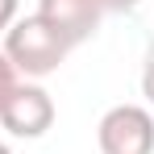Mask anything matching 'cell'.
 I'll list each match as a JSON object with an SVG mask.
<instances>
[{"instance_id": "3957f363", "label": "cell", "mask_w": 154, "mask_h": 154, "mask_svg": "<svg viewBox=\"0 0 154 154\" xmlns=\"http://www.w3.org/2000/svg\"><path fill=\"white\" fill-rule=\"evenodd\" d=\"M0 125L8 129L13 137H42V133L54 125V100H50V92L38 88V83H21V88L8 96V104H4Z\"/></svg>"}, {"instance_id": "8992f818", "label": "cell", "mask_w": 154, "mask_h": 154, "mask_svg": "<svg viewBox=\"0 0 154 154\" xmlns=\"http://www.w3.org/2000/svg\"><path fill=\"white\" fill-rule=\"evenodd\" d=\"M17 4H21V0H0V33L17 21Z\"/></svg>"}, {"instance_id": "ba28073f", "label": "cell", "mask_w": 154, "mask_h": 154, "mask_svg": "<svg viewBox=\"0 0 154 154\" xmlns=\"http://www.w3.org/2000/svg\"><path fill=\"white\" fill-rule=\"evenodd\" d=\"M142 0H100V8L104 13H129V8H137Z\"/></svg>"}, {"instance_id": "9c48e42d", "label": "cell", "mask_w": 154, "mask_h": 154, "mask_svg": "<svg viewBox=\"0 0 154 154\" xmlns=\"http://www.w3.org/2000/svg\"><path fill=\"white\" fill-rule=\"evenodd\" d=\"M0 154H13V150H8V146H4V142H0Z\"/></svg>"}, {"instance_id": "52a82bcc", "label": "cell", "mask_w": 154, "mask_h": 154, "mask_svg": "<svg viewBox=\"0 0 154 154\" xmlns=\"http://www.w3.org/2000/svg\"><path fill=\"white\" fill-rule=\"evenodd\" d=\"M142 96L154 104V58L146 63V71H142Z\"/></svg>"}, {"instance_id": "6da1fadb", "label": "cell", "mask_w": 154, "mask_h": 154, "mask_svg": "<svg viewBox=\"0 0 154 154\" xmlns=\"http://www.w3.org/2000/svg\"><path fill=\"white\" fill-rule=\"evenodd\" d=\"M71 54V42L46 21V17H17L4 29V58L17 67V75L25 79H46L63 67V58Z\"/></svg>"}, {"instance_id": "5b68a950", "label": "cell", "mask_w": 154, "mask_h": 154, "mask_svg": "<svg viewBox=\"0 0 154 154\" xmlns=\"http://www.w3.org/2000/svg\"><path fill=\"white\" fill-rule=\"evenodd\" d=\"M21 88V75H17V67L4 58V50H0V112H4V104H8V96Z\"/></svg>"}, {"instance_id": "277c9868", "label": "cell", "mask_w": 154, "mask_h": 154, "mask_svg": "<svg viewBox=\"0 0 154 154\" xmlns=\"http://www.w3.org/2000/svg\"><path fill=\"white\" fill-rule=\"evenodd\" d=\"M38 17H46L75 50L79 42H88L96 29H100V0H38Z\"/></svg>"}, {"instance_id": "7a4b0ae2", "label": "cell", "mask_w": 154, "mask_h": 154, "mask_svg": "<svg viewBox=\"0 0 154 154\" xmlns=\"http://www.w3.org/2000/svg\"><path fill=\"white\" fill-rule=\"evenodd\" d=\"M104 154H154V117L142 104H117L96 125Z\"/></svg>"}]
</instances>
